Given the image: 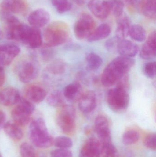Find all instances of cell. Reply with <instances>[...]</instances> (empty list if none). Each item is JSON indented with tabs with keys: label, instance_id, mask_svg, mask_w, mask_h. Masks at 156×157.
<instances>
[{
	"label": "cell",
	"instance_id": "cell-1",
	"mask_svg": "<svg viewBox=\"0 0 156 157\" xmlns=\"http://www.w3.org/2000/svg\"><path fill=\"white\" fill-rule=\"evenodd\" d=\"M135 63L132 58L123 56L114 59L103 70L101 78L103 85L110 87L117 84L121 78L127 75Z\"/></svg>",
	"mask_w": 156,
	"mask_h": 157
},
{
	"label": "cell",
	"instance_id": "cell-2",
	"mask_svg": "<svg viewBox=\"0 0 156 157\" xmlns=\"http://www.w3.org/2000/svg\"><path fill=\"white\" fill-rule=\"evenodd\" d=\"M29 135L32 144L38 148H48L54 144V139L49 133L45 121L41 118L30 124Z\"/></svg>",
	"mask_w": 156,
	"mask_h": 157
},
{
	"label": "cell",
	"instance_id": "cell-3",
	"mask_svg": "<svg viewBox=\"0 0 156 157\" xmlns=\"http://www.w3.org/2000/svg\"><path fill=\"white\" fill-rule=\"evenodd\" d=\"M68 36V27L61 21L51 23L44 31L45 45L51 48L64 44L67 40Z\"/></svg>",
	"mask_w": 156,
	"mask_h": 157
},
{
	"label": "cell",
	"instance_id": "cell-4",
	"mask_svg": "<svg viewBox=\"0 0 156 157\" xmlns=\"http://www.w3.org/2000/svg\"><path fill=\"white\" fill-rule=\"evenodd\" d=\"M15 71L20 81L27 83L37 78L39 75V65L34 57L21 60L16 65Z\"/></svg>",
	"mask_w": 156,
	"mask_h": 157
},
{
	"label": "cell",
	"instance_id": "cell-5",
	"mask_svg": "<svg viewBox=\"0 0 156 157\" xmlns=\"http://www.w3.org/2000/svg\"><path fill=\"white\" fill-rule=\"evenodd\" d=\"M107 104L116 113L125 112L129 106L130 98L127 89L117 86L111 89L107 93Z\"/></svg>",
	"mask_w": 156,
	"mask_h": 157
},
{
	"label": "cell",
	"instance_id": "cell-6",
	"mask_svg": "<svg viewBox=\"0 0 156 157\" xmlns=\"http://www.w3.org/2000/svg\"><path fill=\"white\" fill-rule=\"evenodd\" d=\"M16 104L11 112L12 119L19 126H25L30 122L31 114L34 110V106L31 101L24 98H21Z\"/></svg>",
	"mask_w": 156,
	"mask_h": 157
},
{
	"label": "cell",
	"instance_id": "cell-7",
	"mask_svg": "<svg viewBox=\"0 0 156 157\" xmlns=\"http://www.w3.org/2000/svg\"><path fill=\"white\" fill-rule=\"evenodd\" d=\"M76 110L70 105H65L60 107L57 115L56 121L59 127L67 134H72L75 130Z\"/></svg>",
	"mask_w": 156,
	"mask_h": 157
},
{
	"label": "cell",
	"instance_id": "cell-8",
	"mask_svg": "<svg viewBox=\"0 0 156 157\" xmlns=\"http://www.w3.org/2000/svg\"><path fill=\"white\" fill-rule=\"evenodd\" d=\"M96 27V22L93 17L89 14L83 13L80 16L74 25V35L78 39H88Z\"/></svg>",
	"mask_w": 156,
	"mask_h": 157
},
{
	"label": "cell",
	"instance_id": "cell-9",
	"mask_svg": "<svg viewBox=\"0 0 156 157\" xmlns=\"http://www.w3.org/2000/svg\"><path fill=\"white\" fill-rule=\"evenodd\" d=\"M94 130L100 144L111 142V136L108 119L103 115H99L94 121Z\"/></svg>",
	"mask_w": 156,
	"mask_h": 157
},
{
	"label": "cell",
	"instance_id": "cell-10",
	"mask_svg": "<svg viewBox=\"0 0 156 157\" xmlns=\"http://www.w3.org/2000/svg\"><path fill=\"white\" fill-rule=\"evenodd\" d=\"M88 9L97 18L104 19L111 13L109 0H91L88 3Z\"/></svg>",
	"mask_w": 156,
	"mask_h": 157
},
{
	"label": "cell",
	"instance_id": "cell-11",
	"mask_svg": "<svg viewBox=\"0 0 156 157\" xmlns=\"http://www.w3.org/2000/svg\"><path fill=\"white\" fill-rule=\"evenodd\" d=\"M50 19V14L48 11L43 8H39L29 15L27 20L32 27L39 29L46 25Z\"/></svg>",
	"mask_w": 156,
	"mask_h": 157
},
{
	"label": "cell",
	"instance_id": "cell-12",
	"mask_svg": "<svg viewBox=\"0 0 156 157\" xmlns=\"http://www.w3.org/2000/svg\"><path fill=\"white\" fill-rule=\"evenodd\" d=\"M97 105V98L95 93L89 90L83 94L78 99V108L81 111L85 114L92 112Z\"/></svg>",
	"mask_w": 156,
	"mask_h": 157
},
{
	"label": "cell",
	"instance_id": "cell-13",
	"mask_svg": "<svg viewBox=\"0 0 156 157\" xmlns=\"http://www.w3.org/2000/svg\"><path fill=\"white\" fill-rule=\"evenodd\" d=\"M21 49L13 44L0 45V59L4 65H8L19 55Z\"/></svg>",
	"mask_w": 156,
	"mask_h": 157
},
{
	"label": "cell",
	"instance_id": "cell-14",
	"mask_svg": "<svg viewBox=\"0 0 156 157\" xmlns=\"http://www.w3.org/2000/svg\"><path fill=\"white\" fill-rule=\"evenodd\" d=\"M25 0H3L0 4V11L10 13H22L27 10Z\"/></svg>",
	"mask_w": 156,
	"mask_h": 157
},
{
	"label": "cell",
	"instance_id": "cell-15",
	"mask_svg": "<svg viewBox=\"0 0 156 157\" xmlns=\"http://www.w3.org/2000/svg\"><path fill=\"white\" fill-rule=\"evenodd\" d=\"M101 144L99 140L91 137L83 145L79 157H101Z\"/></svg>",
	"mask_w": 156,
	"mask_h": 157
},
{
	"label": "cell",
	"instance_id": "cell-16",
	"mask_svg": "<svg viewBox=\"0 0 156 157\" xmlns=\"http://www.w3.org/2000/svg\"><path fill=\"white\" fill-rule=\"evenodd\" d=\"M156 31L151 32L140 52V56L145 60H150L156 57Z\"/></svg>",
	"mask_w": 156,
	"mask_h": 157
},
{
	"label": "cell",
	"instance_id": "cell-17",
	"mask_svg": "<svg viewBox=\"0 0 156 157\" xmlns=\"http://www.w3.org/2000/svg\"><path fill=\"white\" fill-rule=\"evenodd\" d=\"M21 98L19 91L14 88H6L0 91V104L3 106L16 104Z\"/></svg>",
	"mask_w": 156,
	"mask_h": 157
},
{
	"label": "cell",
	"instance_id": "cell-18",
	"mask_svg": "<svg viewBox=\"0 0 156 157\" xmlns=\"http://www.w3.org/2000/svg\"><path fill=\"white\" fill-rule=\"evenodd\" d=\"M138 51V46L131 40H120L118 43L117 52L120 56L132 58L136 56Z\"/></svg>",
	"mask_w": 156,
	"mask_h": 157
},
{
	"label": "cell",
	"instance_id": "cell-19",
	"mask_svg": "<svg viewBox=\"0 0 156 157\" xmlns=\"http://www.w3.org/2000/svg\"><path fill=\"white\" fill-rule=\"evenodd\" d=\"M26 99L32 103L42 102L47 96V92L40 86H30L27 88L25 92Z\"/></svg>",
	"mask_w": 156,
	"mask_h": 157
},
{
	"label": "cell",
	"instance_id": "cell-20",
	"mask_svg": "<svg viewBox=\"0 0 156 157\" xmlns=\"http://www.w3.org/2000/svg\"><path fill=\"white\" fill-rule=\"evenodd\" d=\"M117 24L115 37L120 40L125 39L129 35V29L132 25L130 18L122 15L117 18Z\"/></svg>",
	"mask_w": 156,
	"mask_h": 157
},
{
	"label": "cell",
	"instance_id": "cell-21",
	"mask_svg": "<svg viewBox=\"0 0 156 157\" xmlns=\"http://www.w3.org/2000/svg\"><path fill=\"white\" fill-rule=\"evenodd\" d=\"M138 7L141 13L145 17L152 20H155L156 0H141Z\"/></svg>",
	"mask_w": 156,
	"mask_h": 157
},
{
	"label": "cell",
	"instance_id": "cell-22",
	"mask_svg": "<svg viewBox=\"0 0 156 157\" xmlns=\"http://www.w3.org/2000/svg\"><path fill=\"white\" fill-rule=\"evenodd\" d=\"M111 32V29L108 24H102L96 28L91 35L88 38V41L94 42L108 37Z\"/></svg>",
	"mask_w": 156,
	"mask_h": 157
},
{
	"label": "cell",
	"instance_id": "cell-23",
	"mask_svg": "<svg viewBox=\"0 0 156 157\" xmlns=\"http://www.w3.org/2000/svg\"><path fill=\"white\" fill-rule=\"evenodd\" d=\"M42 44V36L39 29L31 27L30 32L24 44L30 48H40Z\"/></svg>",
	"mask_w": 156,
	"mask_h": 157
},
{
	"label": "cell",
	"instance_id": "cell-24",
	"mask_svg": "<svg viewBox=\"0 0 156 157\" xmlns=\"http://www.w3.org/2000/svg\"><path fill=\"white\" fill-rule=\"evenodd\" d=\"M65 98L70 101L78 100L82 95V87L78 83L69 84L64 88L63 91Z\"/></svg>",
	"mask_w": 156,
	"mask_h": 157
},
{
	"label": "cell",
	"instance_id": "cell-25",
	"mask_svg": "<svg viewBox=\"0 0 156 157\" xmlns=\"http://www.w3.org/2000/svg\"><path fill=\"white\" fill-rule=\"evenodd\" d=\"M3 129L6 135L14 140H21L23 137L22 129L20 128V126L14 122L5 123Z\"/></svg>",
	"mask_w": 156,
	"mask_h": 157
},
{
	"label": "cell",
	"instance_id": "cell-26",
	"mask_svg": "<svg viewBox=\"0 0 156 157\" xmlns=\"http://www.w3.org/2000/svg\"><path fill=\"white\" fill-rule=\"evenodd\" d=\"M65 98L63 92L56 90L47 97V102L51 107L60 108L65 105Z\"/></svg>",
	"mask_w": 156,
	"mask_h": 157
},
{
	"label": "cell",
	"instance_id": "cell-27",
	"mask_svg": "<svg viewBox=\"0 0 156 157\" xmlns=\"http://www.w3.org/2000/svg\"><path fill=\"white\" fill-rule=\"evenodd\" d=\"M66 65L62 60L57 59L52 61L47 66L46 70L49 73L53 75H60L65 72Z\"/></svg>",
	"mask_w": 156,
	"mask_h": 157
},
{
	"label": "cell",
	"instance_id": "cell-28",
	"mask_svg": "<svg viewBox=\"0 0 156 157\" xmlns=\"http://www.w3.org/2000/svg\"><path fill=\"white\" fill-rule=\"evenodd\" d=\"M132 39L137 42H143L146 38V32L144 28L138 25H132L130 27L129 35Z\"/></svg>",
	"mask_w": 156,
	"mask_h": 157
},
{
	"label": "cell",
	"instance_id": "cell-29",
	"mask_svg": "<svg viewBox=\"0 0 156 157\" xmlns=\"http://www.w3.org/2000/svg\"><path fill=\"white\" fill-rule=\"evenodd\" d=\"M86 61L88 69L90 71H96L103 64L102 59L98 54L94 52H90L86 56Z\"/></svg>",
	"mask_w": 156,
	"mask_h": 157
},
{
	"label": "cell",
	"instance_id": "cell-30",
	"mask_svg": "<svg viewBox=\"0 0 156 157\" xmlns=\"http://www.w3.org/2000/svg\"><path fill=\"white\" fill-rule=\"evenodd\" d=\"M101 155L103 157H117L118 150L112 142L101 144Z\"/></svg>",
	"mask_w": 156,
	"mask_h": 157
},
{
	"label": "cell",
	"instance_id": "cell-31",
	"mask_svg": "<svg viewBox=\"0 0 156 157\" xmlns=\"http://www.w3.org/2000/svg\"><path fill=\"white\" fill-rule=\"evenodd\" d=\"M51 4L60 14L68 12L72 7L71 3L68 0H51Z\"/></svg>",
	"mask_w": 156,
	"mask_h": 157
},
{
	"label": "cell",
	"instance_id": "cell-32",
	"mask_svg": "<svg viewBox=\"0 0 156 157\" xmlns=\"http://www.w3.org/2000/svg\"><path fill=\"white\" fill-rule=\"evenodd\" d=\"M140 135L137 131L129 130L124 133L122 136V142L125 145H132L139 140Z\"/></svg>",
	"mask_w": 156,
	"mask_h": 157
},
{
	"label": "cell",
	"instance_id": "cell-33",
	"mask_svg": "<svg viewBox=\"0 0 156 157\" xmlns=\"http://www.w3.org/2000/svg\"><path fill=\"white\" fill-rule=\"evenodd\" d=\"M111 13L116 18L120 17L123 13L124 4L121 0H109Z\"/></svg>",
	"mask_w": 156,
	"mask_h": 157
},
{
	"label": "cell",
	"instance_id": "cell-34",
	"mask_svg": "<svg viewBox=\"0 0 156 157\" xmlns=\"http://www.w3.org/2000/svg\"><path fill=\"white\" fill-rule=\"evenodd\" d=\"M54 144L59 148L69 149L73 146V142L68 136H59L54 139Z\"/></svg>",
	"mask_w": 156,
	"mask_h": 157
},
{
	"label": "cell",
	"instance_id": "cell-35",
	"mask_svg": "<svg viewBox=\"0 0 156 157\" xmlns=\"http://www.w3.org/2000/svg\"><path fill=\"white\" fill-rule=\"evenodd\" d=\"M20 152L22 157H36L34 149L27 143H24L21 145Z\"/></svg>",
	"mask_w": 156,
	"mask_h": 157
},
{
	"label": "cell",
	"instance_id": "cell-36",
	"mask_svg": "<svg viewBox=\"0 0 156 157\" xmlns=\"http://www.w3.org/2000/svg\"><path fill=\"white\" fill-rule=\"evenodd\" d=\"M143 71L148 78H154L156 76V62H150L145 64Z\"/></svg>",
	"mask_w": 156,
	"mask_h": 157
},
{
	"label": "cell",
	"instance_id": "cell-37",
	"mask_svg": "<svg viewBox=\"0 0 156 157\" xmlns=\"http://www.w3.org/2000/svg\"><path fill=\"white\" fill-rule=\"evenodd\" d=\"M40 54L44 61H48L54 58V52L51 47L45 45L40 49Z\"/></svg>",
	"mask_w": 156,
	"mask_h": 157
},
{
	"label": "cell",
	"instance_id": "cell-38",
	"mask_svg": "<svg viewBox=\"0 0 156 157\" xmlns=\"http://www.w3.org/2000/svg\"><path fill=\"white\" fill-rule=\"evenodd\" d=\"M146 147L152 150L156 149V135L155 134H150L146 136L144 140Z\"/></svg>",
	"mask_w": 156,
	"mask_h": 157
},
{
	"label": "cell",
	"instance_id": "cell-39",
	"mask_svg": "<svg viewBox=\"0 0 156 157\" xmlns=\"http://www.w3.org/2000/svg\"><path fill=\"white\" fill-rule=\"evenodd\" d=\"M120 40L116 37L109 39L105 42V46L106 48L111 52H117V47Z\"/></svg>",
	"mask_w": 156,
	"mask_h": 157
},
{
	"label": "cell",
	"instance_id": "cell-40",
	"mask_svg": "<svg viewBox=\"0 0 156 157\" xmlns=\"http://www.w3.org/2000/svg\"><path fill=\"white\" fill-rule=\"evenodd\" d=\"M50 155L51 157H72V153L68 149L59 148L52 151Z\"/></svg>",
	"mask_w": 156,
	"mask_h": 157
},
{
	"label": "cell",
	"instance_id": "cell-41",
	"mask_svg": "<svg viewBox=\"0 0 156 157\" xmlns=\"http://www.w3.org/2000/svg\"><path fill=\"white\" fill-rule=\"evenodd\" d=\"M6 121V115L5 113L0 110V130L3 128Z\"/></svg>",
	"mask_w": 156,
	"mask_h": 157
},
{
	"label": "cell",
	"instance_id": "cell-42",
	"mask_svg": "<svg viewBox=\"0 0 156 157\" xmlns=\"http://www.w3.org/2000/svg\"><path fill=\"white\" fill-rule=\"evenodd\" d=\"M5 79V74L3 69L0 70V87L4 84Z\"/></svg>",
	"mask_w": 156,
	"mask_h": 157
},
{
	"label": "cell",
	"instance_id": "cell-43",
	"mask_svg": "<svg viewBox=\"0 0 156 157\" xmlns=\"http://www.w3.org/2000/svg\"><path fill=\"white\" fill-rule=\"evenodd\" d=\"M129 4H133L136 2V0H126Z\"/></svg>",
	"mask_w": 156,
	"mask_h": 157
},
{
	"label": "cell",
	"instance_id": "cell-44",
	"mask_svg": "<svg viewBox=\"0 0 156 157\" xmlns=\"http://www.w3.org/2000/svg\"><path fill=\"white\" fill-rule=\"evenodd\" d=\"M4 65L3 63L2 62V60L0 59V70H2L3 69Z\"/></svg>",
	"mask_w": 156,
	"mask_h": 157
},
{
	"label": "cell",
	"instance_id": "cell-45",
	"mask_svg": "<svg viewBox=\"0 0 156 157\" xmlns=\"http://www.w3.org/2000/svg\"><path fill=\"white\" fill-rule=\"evenodd\" d=\"M2 30L0 29V39L2 38Z\"/></svg>",
	"mask_w": 156,
	"mask_h": 157
},
{
	"label": "cell",
	"instance_id": "cell-46",
	"mask_svg": "<svg viewBox=\"0 0 156 157\" xmlns=\"http://www.w3.org/2000/svg\"><path fill=\"white\" fill-rule=\"evenodd\" d=\"M0 157H2V155H1V154H0Z\"/></svg>",
	"mask_w": 156,
	"mask_h": 157
}]
</instances>
